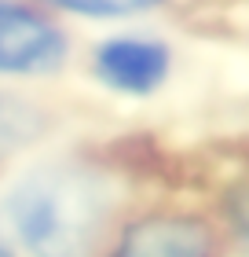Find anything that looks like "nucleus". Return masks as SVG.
Returning a JSON list of instances; mask_svg holds the SVG:
<instances>
[{"mask_svg":"<svg viewBox=\"0 0 249 257\" xmlns=\"http://www.w3.org/2000/svg\"><path fill=\"white\" fill-rule=\"evenodd\" d=\"M44 8L48 15H74V19H96V22H117V19H136L165 8L169 0H30Z\"/></svg>","mask_w":249,"mask_h":257,"instance_id":"nucleus-6","label":"nucleus"},{"mask_svg":"<svg viewBox=\"0 0 249 257\" xmlns=\"http://www.w3.org/2000/svg\"><path fill=\"white\" fill-rule=\"evenodd\" d=\"M117 206V180L88 158L30 162L0 195V217L22 257H103Z\"/></svg>","mask_w":249,"mask_h":257,"instance_id":"nucleus-1","label":"nucleus"},{"mask_svg":"<svg viewBox=\"0 0 249 257\" xmlns=\"http://www.w3.org/2000/svg\"><path fill=\"white\" fill-rule=\"evenodd\" d=\"M88 70L114 96L147 99L172 77V48L150 33H114L92 48Z\"/></svg>","mask_w":249,"mask_h":257,"instance_id":"nucleus-4","label":"nucleus"},{"mask_svg":"<svg viewBox=\"0 0 249 257\" xmlns=\"http://www.w3.org/2000/svg\"><path fill=\"white\" fill-rule=\"evenodd\" d=\"M103 257H223V231L198 209H143L117 224Z\"/></svg>","mask_w":249,"mask_h":257,"instance_id":"nucleus-2","label":"nucleus"},{"mask_svg":"<svg viewBox=\"0 0 249 257\" xmlns=\"http://www.w3.org/2000/svg\"><path fill=\"white\" fill-rule=\"evenodd\" d=\"M44 133L41 107L22 96H8L0 92V158L15 155V151L37 144Z\"/></svg>","mask_w":249,"mask_h":257,"instance_id":"nucleus-5","label":"nucleus"},{"mask_svg":"<svg viewBox=\"0 0 249 257\" xmlns=\"http://www.w3.org/2000/svg\"><path fill=\"white\" fill-rule=\"evenodd\" d=\"M70 63L59 19L30 0H0V77H55Z\"/></svg>","mask_w":249,"mask_h":257,"instance_id":"nucleus-3","label":"nucleus"},{"mask_svg":"<svg viewBox=\"0 0 249 257\" xmlns=\"http://www.w3.org/2000/svg\"><path fill=\"white\" fill-rule=\"evenodd\" d=\"M0 257H22L15 239H11V231H8V224H4V217H0Z\"/></svg>","mask_w":249,"mask_h":257,"instance_id":"nucleus-7","label":"nucleus"}]
</instances>
